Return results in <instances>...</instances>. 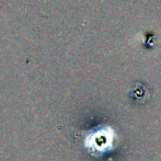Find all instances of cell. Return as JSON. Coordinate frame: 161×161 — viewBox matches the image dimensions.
I'll return each mask as SVG.
<instances>
[{
  "label": "cell",
  "instance_id": "obj_1",
  "mask_svg": "<svg viewBox=\"0 0 161 161\" xmlns=\"http://www.w3.org/2000/svg\"><path fill=\"white\" fill-rule=\"evenodd\" d=\"M117 146V135L110 126H100L92 129L85 138V147L94 157L103 156L114 150Z\"/></svg>",
  "mask_w": 161,
  "mask_h": 161
}]
</instances>
